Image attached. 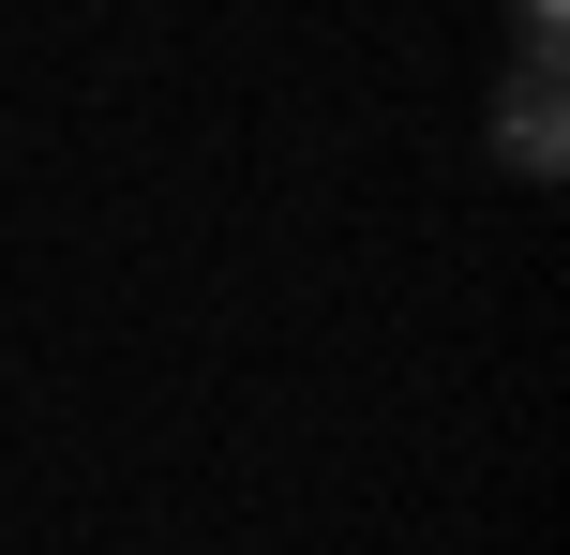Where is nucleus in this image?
<instances>
[{
	"mask_svg": "<svg viewBox=\"0 0 570 555\" xmlns=\"http://www.w3.org/2000/svg\"><path fill=\"white\" fill-rule=\"evenodd\" d=\"M495 166H511V180H556V166H570V120H556V60H511V90H495Z\"/></svg>",
	"mask_w": 570,
	"mask_h": 555,
	"instance_id": "1",
	"label": "nucleus"
},
{
	"mask_svg": "<svg viewBox=\"0 0 570 555\" xmlns=\"http://www.w3.org/2000/svg\"><path fill=\"white\" fill-rule=\"evenodd\" d=\"M511 30H525V60H556V30H570V0H511Z\"/></svg>",
	"mask_w": 570,
	"mask_h": 555,
	"instance_id": "2",
	"label": "nucleus"
}]
</instances>
